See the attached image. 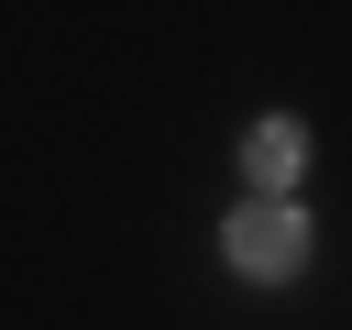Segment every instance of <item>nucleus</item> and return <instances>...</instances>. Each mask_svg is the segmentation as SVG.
Here are the masks:
<instances>
[{"label": "nucleus", "mask_w": 352, "mask_h": 330, "mask_svg": "<svg viewBox=\"0 0 352 330\" xmlns=\"http://www.w3.org/2000/svg\"><path fill=\"white\" fill-rule=\"evenodd\" d=\"M220 253H231L242 275H297V264H308V220H297L286 198H242L231 231H220Z\"/></svg>", "instance_id": "1"}, {"label": "nucleus", "mask_w": 352, "mask_h": 330, "mask_svg": "<svg viewBox=\"0 0 352 330\" xmlns=\"http://www.w3.org/2000/svg\"><path fill=\"white\" fill-rule=\"evenodd\" d=\"M297 154H308V143H297V121H264V132H253V143H242V176H253V187H264V198H275V187H286V176H297Z\"/></svg>", "instance_id": "2"}]
</instances>
